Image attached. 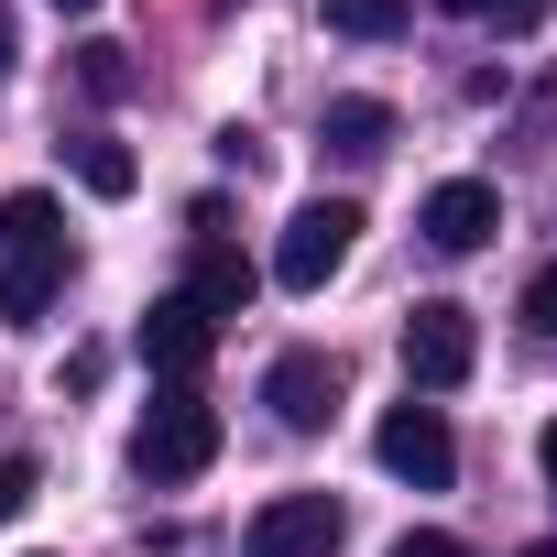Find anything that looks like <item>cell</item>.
Returning <instances> with one entry per match:
<instances>
[{"instance_id":"6da1fadb","label":"cell","mask_w":557,"mask_h":557,"mask_svg":"<svg viewBox=\"0 0 557 557\" xmlns=\"http://www.w3.org/2000/svg\"><path fill=\"white\" fill-rule=\"evenodd\" d=\"M219 459V405H197V383H175L143 426H132V470L143 481H197Z\"/></svg>"},{"instance_id":"7a4b0ae2","label":"cell","mask_w":557,"mask_h":557,"mask_svg":"<svg viewBox=\"0 0 557 557\" xmlns=\"http://www.w3.org/2000/svg\"><path fill=\"white\" fill-rule=\"evenodd\" d=\"M350 251H361V208H350V197H307V208L285 219V240H273V285H285V296H318Z\"/></svg>"},{"instance_id":"3957f363","label":"cell","mask_w":557,"mask_h":557,"mask_svg":"<svg viewBox=\"0 0 557 557\" xmlns=\"http://www.w3.org/2000/svg\"><path fill=\"white\" fill-rule=\"evenodd\" d=\"M470 361H481V329H470V307L426 296V307L405 318V383H416V394H459V383H470Z\"/></svg>"},{"instance_id":"277c9868","label":"cell","mask_w":557,"mask_h":557,"mask_svg":"<svg viewBox=\"0 0 557 557\" xmlns=\"http://www.w3.org/2000/svg\"><path fill=\"white\" fill-rule=\"evenodd\" d=\"M372 459H383L394 481H416V492H448V481H459V437H448V416L416 405V394L372 426Z\"/></svg>"},{"instance_id":"5b68a950","label":"cell","mask_w":557,"mask_h":557,"mask_svg":"<svg viewBox=\"0 0 557 557\" xmlns=\"http://www.w3.org/2000/svg\"><path fill=\"white\" fill-rule=\"evenodd\" d=\"M339 535H350L339 492H285L240 524V557H339Z\"/></svg>"},{"instance_id":"8992f818","label":"cell","mask_w":557,"mask_h":557,"mask_svg":"<svg viewBox=\"0 0 557 557\" xmlns=\"http://www.w3.org/2000/svg\"><path fill=\"white\" fill-rule=\"evenodd\" d=\"M262 405H273L285 437H318V426L339 416V361H329V350H285V361L262 372Z\"/></svg>"},{"instance_id":"52a82bcc","label":"cell","mask_w":557,"mask_h":557,"mask_svg":"<svg viewBox=\"0 0 557 557\" xmlns=\"http://www.w3.org/2000/svg\"><path fill=\"white\" fill-rule=\"evenodd\" d=\"M132 350H143L164 383H197V372H208V350H219V329H208L186 296H153V307H143V329H132Z\"/></svg>"},{"instance_id":"ba28073f","label":"cell","mask_w":557,"mask_h":557,"mask_svg":"<svg viewBox=\"0 0 557 557\" xmlns=\"http://www.w3.org/2000/svg\"><path fill=\"white\" fill-rule=\"evenodd\" d=\"M416 230H426L437 251H481V240L503 230V197H492L481 175H448V186H437V197L416 208Z\"/></svg>"},{"instance_id":"9c48e42d","label":"cell","mask_w":557,"mask_h":557,"mask_svg":"<svg viewBox=\"0 0 557 557\" xmlns=\"http://www.w3.org/2000/svg\"><path fill=\"white\" fill-rule=\"evenodd\" d=\"M175 296H186V307L219 329V318H240V307L262 296V262H251V251H230V240H197V273H186Z\"/></svg>"},{"instance_id":"30bf717a","label":"cell","mask_w":557,"mask_h":557,"mask_svg":"<svg viewBox=\"0 0 557 557\" xmlns=\"http://www.w3.org/2000/svg\"><path fill=\"white\" fill-rule=\"evenodd\" d=\"M55 296H66V240H45V251H0V329H45Z\"/></svg>"},{"instance_id":"8fae6325","label":"cell","mask_w":557,"mask_h":557,"mask_svg":"<svg viewBox=\"0 0 557 557\" xmlns=\"http://www.w3.org/2000/svg\"><path fill=\"white\" fill-rule=\"evenodd\" d=\"M318 143H329V153H350V164H372V153H394V110H383V99H329Z\"/></svg>"},{"instance_id":"7c38bea8","label":"cell","mask_w":557,"mask_h":557,"mask_svg":"<svg viewBox=\"0 0 557 557\" xmlns=\"http://www.w3.org/2000/svg\"><path fill=\"white\" fill-rule=\"evenodd\" d=\"M45 240H66V208L45 186H12L0 197V251H45Z\"/></svg>"},{"instance_id":"4fadbf2b","label":"cell","mask_w":557,"mask_h":557,"mask_svg":"<svg viewBox=\"0 0 557 557\" xmlns=\"http://www.w3.org/2000/svg\"><path fill=\"white\" fill-rule=\"evenodd\" d=\"M416 23V0H329V34H350V45H394Z\"/></svg>"},{"instance_id":"5bb4252c","label":"cell","mask_w":557,"mask_h":557,"mask_svg":"<svg viewBox=\"0 0 557 557\" xmlns=\"http://www.w3.org/2000/svg\"><path fill=\"white\" fill-rule=\"evenodd\" d=\"M77 186H88V197H132V186H143V164H132L110 132H88V143H77Z\"/></svg>"},{"instance_id":"9a60e30c","label":"cell","mask_w":557,"mask_h":557,"mask_svg":"<svg viewBox=\"0 0 557 557\" xmlns=\"http://www.w3.org/2000/svg\"><path fill=\"white\" fill-rule=\"evenodd\" d=\"M77 77H88L99 99H121V88H132V55H121V45H77Z\"/></svg>"},{"instance_id":"2e32d148","label":"cell","mask_w":557,"mask_h":557,"mask_svg":"<svg viewBox=\"0 0 557 557\" xmlns=\"http://www.w3.org/2000/svg\"><path fill=\"white\" fill-rule=\"evenodd\" d=\"M448 12H470V23H503V34H524V23H546V0H448Z\"/></svg>"},{"instance_id":"e0dca14e","label":"cell","mask_w":557,"mask_h":557,"mask_svg":"<svg viewBox=\"0 0 557 557\" xmlns=\"http://www.w3.org/2000/svg\"><path fill=\"white\" fill-rule=\"evenodd\" d=\"M383 557H470V546H459V535H448V524H405V535H394V546H383Z\"/></svg>"},{"instance_id":"ac0fdd59","label":"cell","mask_w":557,"mask_h":557,"mask_svg":"<svg viewBox=\"0 0 557 557\" xmlns=\"http://www.w3.org/2000/svg\"><path fill=\"white\" fill-rule=\"evenodd\" d=\"M34 513V459H0V524Z\"/></svg>"},{"instance_id":"d6986e66","label":"cell","mask_w":557,"mask_h":557,"mask_svg":"<svg viewBox=\"0 0 557 557\" xmlns=\"http://www.w3.org/2000/svg\"><path fill=\"white\" fill-rule=\"evenodd\" d=\"M524 329H535V339H557V262H546L535 285H524Z\"/></svg>"},{"instance_id":"ffe728a7","label":"cell","mask_w":557,"mask_h":557,"mask_svg":"<svg viewBox=\"0 0 557 557\" xmlns=\"http://www.w3.org/2000/svg\"><path fill=\"white\" fill-rule=\"evenodd\" d=\"M535 470H546V492H557V426H546V437H535Z\"/></svg>"},{"instance_id":"44dd1931","label":"cell","mask_w":557,"mask_h":557,"mask_svg":"<svg viewBox=\"0 0 557 557\" xmlns=\"http://www.w3.org/2000/svg\"><path fill=\"white\" fill-rule=\"evenodd\" d=\"M0 77H12V12H0Z\"/></svg>"},{"instance_id":"7402d4cb","label":"cell","mask_w":557,"mask_h":557,"mask_svg":"<svg viewBox=\"0 0 557 557\" xmlns=\"http://www.w3.org/2000/svg\"><path fill=\"white\" fill-rule=\"evenodd\" d=\"M55 12H99V0H55Z\"/></svg>"},{"instance_id":"603a6c76","label":"cell","mask_w":557,"mask_h":557,"mask_svg":"<svg viewBox=\"0 0 557 557\" xmlns=\"http://www.w3.org/2000/svg\"><path fill=\"white\" fill-rule=\"evenodd\" d=\"M524 557H557V535H546V546H524Z\"/></svg>"}]
</instances>
